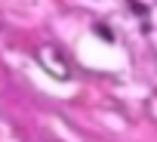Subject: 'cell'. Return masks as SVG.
Wrapping results in <instances>:
<instances>
[{"label": "cell", "instance_id": "6da1fadb", "mask_svg": "<svg viewBox=\"0 0 157 142\" xmlns=\"http://www.w3.org/2000/svg\"><path fill=\"white\" fill-rule=\"evenodd\" d=\"M37 62L43 65L46 74L56 77V81H68V77H71V65H68L65 53H62L56 43H43V46H37Z\"/></svg>", "mask_w": 157, "mask_h": 142}]
</instances>
